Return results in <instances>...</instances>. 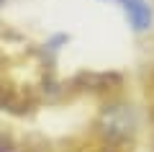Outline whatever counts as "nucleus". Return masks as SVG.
I'll return each instance as SVG.
<instances>
[{"instance_id": "obj_1", "label": "nucleus", "mask_w": 154, "mask_h": 152, "mask_svg": "<svg viewBox=\"0 0 154 152\" xmlns=\"http://www.w3.org/2000/svg\"><path fill=\"white\" fill-rule=\"evenodd\" d=\"M113 3L123 8L134 31H146L152 26V8L146 5V0H113Z\"/></svg>"}]
</instances>
